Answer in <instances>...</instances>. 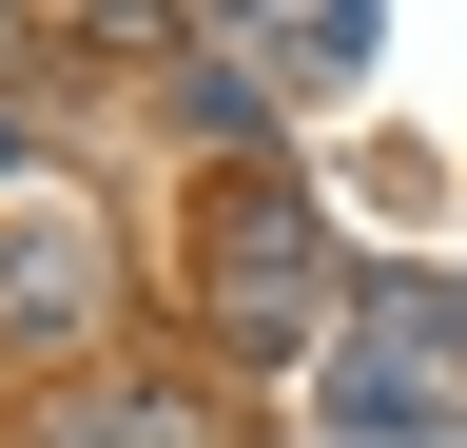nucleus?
<instances>
[{
	"instance_id": "obj_1",
	"label": "nucleus",
	"mask_w": 467,
	"mask_h": 448,
	"mask_svg": "<svg viewBox=\"0 0 467 448\" xmlns=\"http://www.w3.org/2000/svg\"><path fill=\"white\" fill-rule=\"evenodd\" d=\"M312 312H331V214H292L254 176L214 214V331H234V351H312Z\"/></svg>"
},
{
	"instance_id": "obj_2",
	"label": "nucleus",
	"mask_w": 467,
	"mask_h": 448,
	"mask_svg": "<svg viewBox=\"0 0 467 448\" xmlns=\"http://www.w3.org/2000/svg\"><path fill=\"white\" fill-rule=\"evenodd\" d=\"M448 370H467V312H448V293H389V312L331 351V410H350V429H448Z\"/></svg>"
},
{
	"instance_id": "obj_3",
	"label": "nucleus",
	"mask_w": 467,
	"mask_h": 448,
	"mask_svg": "<svg viewBox=\"0 0 467 448\" xmlns=\"http://www.w3.org/2000/svg\"><path fill=\"white\" fill-rule=\"evenodd\" d=\"M98 293H117V254H98V214H0V331H39V351H78L98 331Z\"/></svg>"
},
{
	"instance_id": "obj_4",
	"label": "nucleus",
	"mask_w": 467,
	"mask_h": 448,
	"mask_svg": "<svg viewBox=\"0 0 467 448\" xmlns=\"http://www.w3.org/2000/svg\"><path fill=\"white\" fill-rule=\"evenodd\" d=\"M20 448H195V410H175V390L78 370V390H39V429H20Z\"/></svg>"
},
{
	"instance_id": "obj_5",
	"label": "nucleus",
	"mask_w": 467,
	"mask_h": 448,
	"mask_svg": "<svg viewBox=\"0 0 467 448\" xmlns=\"http://www.w3.org/2000/svg\"><path fill=\"white\" fill-rule=\"evenodd\" d=\"M175 118H195L214 156H254L273 137V59H254V39H175Z\"/></svg>"
},
{
	"instance_id": "obj_6",
	"label": "nucleus",
	"mask_w": 467,
	"mask_h": 448,
	"mask_svg": "<svg viewBox=\"0 0 467 448\" xmlns=\"http://www.w3.org/2000/svg\"><path fill=\"white\" fill-rule=\"evenodd\" d=\"M254 59H273V78H312V98H331L350 59H370V20H254Z\"/></svg>"
}]
</instances>
